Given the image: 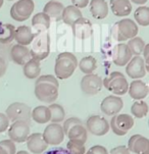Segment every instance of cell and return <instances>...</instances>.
<instances>
[{
  "instance_id": "cell-1",
  "label": "cell",
  "mask_w": 149,
  "mask_h": 154,
  "mask_svg": "<svg viewBox=\"0 0 149 154\" xmlns=\"http://www.w3.org/2000/svg\"><path fill=\"white\" fill-rule=\"evenodd\" d=\"M78 66V59L70 52H61L56 56L54 72L57 79H69L75 72Z\"/></svg>"
},
{
  "instance_id": "cell-2",
  "label": "cell",
  "mask_w": 149,
  "mask_h": 154,
  "mask_svg": "<svg viewBox=\"0 0 149 154\" xmlns=\"http://www.w3.org/2000/svg\"><path fill=\"white\" fill-rule=\"evenodd\" d=\"M138 32H139L138 25L131 19H123L116 23L112 28L113 38L119 42H124L136 37Z\"/></svg>"
},
{
  "instance_id": "cell-3",
  "label": "cell",
  "mask_w": 149,
  "mask_h": 154,
  "mask_svg": "<svg viewBox=\"0 0 149 154\" xmlns=\"http://www.w3.org/2000/svg\"><path fill=\"white\" fill-rule=\"evenodd\" d=\"M31 56L36 60H43L49 55L50 52V37L47 31L36 34V37L32 42L30 49Z\"/></svg>"
},
{
  "instance_id": "cell-4",
  "label": "cell",
  "mask_w": 149,
  "mask_h": 154,
  "mask_svg": "<svg viewBox=\"0 0 149 154\" xmlns=\"http://www.w3.org/2000/svg\"><path fill=\"white\" fill-rule=\"evenodd\" d=\"M103 86L116 95H125L129 90V83L126 77L120 72H113L106 77L103 80Z\"/></svg>"
},
{
  "instance_id": "cell-5",
  "label": "cell",
  "mask_w": 149,
  "mask_h": 154,
  "mask_svg": "<svg viewBox=\"0 0 149 154\" xmlns=\"http://www.w3.org/2000/svg\"><path fill=\"white\" fill-rule=\"evenodd\" d=\"M58 87L52 83L36 82L35 83V96L38 100L45 103H53L58 98Z\"/></svg>"
},
{
  "instance_id": "cell-6",
  "label": "cell",
  "mask_w": 149,
  "mask_h": 154,
  "mask_svg": "<svg viewBox=\"0 0 149 154\" xmlns=\"http://www.w3.org/2000/svg\"><path fill=\"white\" fill-rule=\"evenodd\" d=\"M35 9L33 0H17L10 8V17L17 22H25L32 15Z\"/></svg>"
},
{
  "instance_id": "cell-7",
  "label": "cell",
  "mask_w": 149,
  "mask_h": 154,
  "mask_svg": "<svg viewBox=\"0 0 149 154\" xmlns=\"http://www.w3.org/2000/svg\"><path fill=\"white\" fill-rule=\"evenodd\" d=\"M6 116L12 122L17 121L28 122L32 117V109L23 102H14L6 108Z\"/></svg>"
},
{
  "instance_id": "cell-8",
  "label": "cell",
  "mask_w": 149,
  "mask_h": 154,
  "mask_svg": "<svg viewBox=\"0 0 149 154\" xmlns=\"http://www.w3.org/2000/svg\"><path fill=\"white\" fill-rule=\"evenodd\" d=\"M110 129L117 136H125L134 127V119L130 114H117L113 116L110 121Z\"/></svg>"
},
{
  "instance_id": "cell-9",
  "label": "cell",
  "mask_w": 149,
  "mask_h": 154,
  "mask_svg": "<svg viewBox=\"0 0 149 154\" xmlns=\"http://www.w3.org/2000/svg\"><path fill=\"white\" fill-rule=\"evenodd\" d=\"M81 90L86 95H96L101 91L103 87V81L100 75L95 74H89L81 80Z\"/></svg>"
},
{
  "instance_id": "cell-10",
  "label": "cell",
  "mask_w": 149,
  "mask_h": 154,
  "mask_svg": "<svg viewBox=\"0 0 149 154\" xmlns=\"http://www.w3.org/2000/svg\"><path fill=\"white\" fill-rule=\"evenodd\" d=\"M9 139L14 143H23L30 136V125L25 121H17L11 124L7 130Z\"/></svg>"
},
{
  "instance_id": "cell-11",
  "label": "cell",
  "mask_w": 149,
  "mask_h": 154,
  "mask_svg": "<svg viewBox=\"0 0 149 154\" xmlns=\"http://www.w3.org/2000/svg\"><path fill=\"white\" fill-rule=\"evenodd\" d=\"M43 139L48 145H59L64 139V131L62 126L55 122H51L45 128L43 132Z\"/></svg>"
},
{
  "instance_id": "cell-12",
  "label": "cell",
  "mask_w": 149,
  "mask_h": 154,
  "mask_svg": "<svg viewBox=\"0 0 149 154\" xmlns=\"http://www.w3.org/2000/svg\"><path fill=\"white\" fill-rule=\"evenodd\" d=\"M87 131H89L92 135L95 136H104L108 133L110 129V125L102 116H92L87 119L86 122Z\"/></svg>"
},
{
  "instance_id": "cell-13",
  "label": "cell",
  "mask_w": 149,
  "mask_h": 154,
  "mask_svg": "<svg viewBox=\"0 0 149 154\" xmlns=\"http://www.w3.org/2000/svg\"><path fill=\"white\" fill-rule=\"evenodd\" d=\"M124 107V101L116 95H109L102 100L100 104V109L106 116H116Z\"/></svg>"
},
{
  "instance_id": "cell-14",
  "label": "cell",
  "mask_w": 149,
  "mask_h": 154,
  "mask_svg": "<svg viewBox=\"0 0 149 154\" xmlns=\"http://www.w3.org/2000/svg\"><path fill=\"white\" fill-rule=\"evenodd\" d=\"M126 72L130 78L135 80H139L144 78L146 75L145 60L141 56L132 57L129 63L126 66Z\"/></svg>"
},
{
  "instance_id": "cell-15",
  "label": "cell",
  "mask_w": 149,
  "mask_h": 154,
  "mask_svg": "<svg viewBox=\"0 0 149 154\" xmlns=\"http://www.w3.org/2000/svg\"><path fill=\"white\" fill-rule=\"evenodd\" d=\"M132 55L129 47L125 43H120L116 45L112 53V60L117 66H125L132 59Z\"/></svg>"
},
{
  "instance_id": "cell-16",
  "label": "cell",
  "mask_w": 149,
  "mask_h": 154,
  "mask_svg": "<svg viewBox=\"0 0 149 154\" xmlns=\"http://www.w3.org/2000/svg\"><path fill=\"white\" fill-rule=\"evenodd\" d=\"M128 148L136 154H149V139L139 134L133 135L128 142Z\"/></svg>"
},
{
  "instance_id": "cell-17",
  "label": "cell",
  "mask_w": 149,
  "mask_h": 154,
  "mask_svg": "<svg viewBox=\"0 0 149 154\" xmlns=\"http://www.w3.org/2000/svg\"><path fill=\"white\" fill-rule=\"evenodd\" d=\"M72 29L74 36L78 39H87L93 34L92 23L86 17H82L73 23Z\"/></svg>"
},
{
  "instance_id": "cell-18",
  "label": "cell",
  "mask_w": 149,
  "mask_h": 154,
  "mask_svg": "<svg viewBox=\"0 0 149 154\" xmlns=\"http://www.w3.org/2000/svg\"><path fill=\"white\" fill-rule=\"evenodd\" d=\"M10 58L15 64L23 66L30 59H32V56H31L30 49L27 46L17 44L10 49Z\"/></svg>"
},
{
  "instance_id": "cell-19",
  "label": "cell",
  "mask_w": 149,
  "mask_h": 154,
  "mask_svg": "<svg viewBox=\"0 0 149 154\" xmlns=\"http://www.w3.org/2000/svg\"><path fill=\"white\" fill-rule=\"evenodd\" d=\"M27 147L29 151L34 154H42L47 150L48 144L43 139V135L41 133H34L30 134L27 139Z\"/></svg>"
},
{
  "instance_id": "cell-20",
  "label": "cell",
  "mask_w": 149,
  "mask_h": 154,
  "mask_svg": "<svg viewBox=\"0 0 149 154\" xmlns=\"http://www.w3.org/2000/svg\"><path fill=\"white\" fill-rule=\"evenodd\" d=\"M128 93L134 100H142L144 99L149 93V87L143 81L135 80L129 85Z\"/></svg>"
},
{
  "instance_id": "cell-21",
  "label": "cell",
  "mask_w": 149,
  "mask_h": 154,
  "mask_svg": "<svg viewBox=\"0 0 149 154\" xmlns=\"http://www.w3.org/2000/svg\"><path fill=\"white\" fill-rule=\"evenodd\" d=\"M36 34H34L32 32V29L28 27V26H20V27L15 29L14 40L17 41V44L28 46L32 44L36 37Z\"/></svg>"
},
{
  "instance_id": "cell-22",
  "label": "cell",
  "mask_w": 149,
  "mask_h": 154,
  "mask_svg": "<svg viewBox=\"0 0 149 154\" xmlns=\"http://www.w3.org/2000/svg\"><path fill=\"white\" fill-rule=\"evenodd\" d=\"M110 9L116 17H124L132 12V2L130 0H110Z\"/></svg>"
},
{
  "instance_id": "cell-23",
  "label": "cell",
  "mask_w": 149,
  "mask_h": 154,
  "mask_svg": "<svg viewBox=\"0 0 149 154\" xmlns=\"http://www.w3.org/2000/svg\"><path fill=\"white\" fill-rule=\"evenodd\" d=\"M64 9V6L61 2L57 1V0H50L45 4L43 8V12H45L51 20H61Z\"/></svg>"
},
{
  "instance_id": "cell-24",
  "label": "cell",
  "mask_w": 149,
  "mask_h": 154,
  "mask_svg": "<svg viewBox=\"0 0 149 154\" xmlns=\"http://www.w3.org/2000/svg\"><path fill=\"white\" fill-rule=\"evenodd\" d=\"M90 12L96 20H104L108 15V4L105 0H91Z\"/></svg>"
},
{
  "instance_id": "cell-25",
  "label": "cell",
  "mask_w": 149,
  "mask_h": 154,
  "mask_svg": "<svg viewBox=\"0 0 149 154\" xmlns=\"http://www.w3.org/2000/svg\"><path fill=\"white\" fill-rule=\"evenodd\" d=\"M83 14L81 12L80 8L74 6V5H69V6L64 7V12H62V20L65 25L72 26L78 20L82 19Z\"/></svg>"
},
{
  "instance_id": "cell-26",
  "label": "cell",
  "mask_w": 149,
  "mask_h": 154,
  "mask_svg": "<svg viewBox=\"0 0 149 154\" xmlns=\"http://www.w3.org/2000/svg\"><path fill=\"white\" fill-rule=\"evenodd\" d=\"M23 72L27 79H37L40 77L41 72V64L40 61L36 60V59H30L27 63L23 67Z\"/></svg>"
},
{
  "instance_id": "cell-27",
  "label": "cell",
  "mask_w": 149,
  "mask_h": 154,
  "mask_svg": "<svg viewBox=\"0 0 149 154\" xmlns=\"http://www.w3.org/2000/svg\"><path fill=\"white\" fill-rule=\"evenodd\" d=\"M51 19L47 15L45 12H38L33 17L32 19V26L34 29L37 30V33L47 31L50 27Z\"/></svg>"
},
{
  "instance_id": "cell-28",
  "label": "cell",
  "mask_w": 149,
  "mask_h": 154,
  "mask_svg": "<svg viewBox=\"0 0 149 154\" xmlns=\"http://www.w3.org/2000/svg\"><path fill=\"white\" fill-rule=\"evenodd\" d=\"M32 119L38 124H47L51 119L50 109L44 105L37 106L32 110Z\"/></svg>"
},
{
  "instance_id": "cell-29",
  "label": "cell",
  "mask_w": 149,
  "mask_h": 154,
  "mask_svg": "<svg viewBox=\"0 0 149 154\" xmlns=\"http://www.w3.org/2000/svg\"><path fill=\"white\" fill-rule=\"evenodd\" d=\"M15 28L11 23H2L0 26V43L8 44L14 40Z\"/></svg>"
},
{
  "instance_id": "cell-30",
  "label": "cell",
  "mask_w": 149,
  "mask_h": 154,
  "mask_svg": "<svg viewBox=\"0 0 149 154\" xmlns=\"http://www.w3.org/2000/svg\"><path fill=\"white\" fill-rule=\"evenodd\" d=\"M67 136L70 140H79L86 143L88 137V131L83 125H77L70 130Z\"/></svg>"
},
{
  "instance_id": "cell-31",
  "label": "cell",
  "mask_w": 149,
  "mask_h": 154,
  "mask_svg": "<svg viewBox=\"0 0 149 154\" xmlns=\"http://www.w3.org/2000/svg\"><path fill=\"white\" fill-rule=\"evenodd\" d=\"M134 19L141 27L149 26V7L145 5H141L138 7L134 12Z\"/></svg>"
},
{
  "instance_id": "cell-32",
  "label": "cell",
  "mask_w": 149,
  "mask_h": 154,
  "mask_svg": "<svg viewBox=\"0 0 149 154\" xmlns=\"http://www.w3.org/2000/svg\"><path fill=\"white\" fill-rule=\"evenodd\" d=\"M149 111L148 104L143 100H136L131 106V112L132 116L136 119H143L147 116Z\"/></svg>"
},
{
  "instance_id": "cell-33",
  "label": "cell",
  "mask_w": 149,
  "mask_h": 154,
  "mask_svg": "<svg viewBox=\"0 0 149 154\" xmlns=\"http://www.w3.org/2000/svg\"><path fill=\"white\" fill-rule=\"evenodd\" d=\"M79 67L81 72L86 75L93 74V72L97 67V60L93 56H86L83 57L79 62Z\"/></svg>"
},
{
  "instance_id": "cell-34",
  "label": "cell",
  "mask_w": 149,
  "mask_h": 154,
  "mask_svg": "<svg viewBox=\"0 0 149 154\" xmlns=\"http://www.w3.org/2000/svg\"><path fill=\"white\" fill-rule=\"evenodd\" d=\"M128 47H129L131 53L135 56H140V54L143 53V50H144L145 47V42L142 38L140 37H134L132 39H130L129 42H128Z\"/></svg>"
},
{
  "instance_id": "cell-35",
  "label": "cell",
  "mask_w": 149,
  "mask_h": 154,
  "mask_svg": "<svg viewBox=\"0 0 149 154\" xmlns=\"http://www.w3.org/2000/svg\"><path fill=\"white\" fill-rule=\"evenodd\" d=\"M48 107L50 109V112H51L50 122H55V124H59V122L64 121L65 112L61 105H59V104H57V103H51Z\"/></svg>"
},
{
  "instance_id": "cell-36",
  "label": "cell",
  "mask_w": 149,
  "mask_h": 154,
  "mask_svg": "<svg viewBox=\"0 0 149 154\" xmlns=\"http://www.w3.org/2000/svg\"><path fill=\"white\" fill-rule=\"evenodd\" d=\"M67 149L72 154H85V143L79 140H70L67 145Z\"/></svg>"
},
{
  "instance_id": "cell-37",
  "label": "cell",
  "mask_w": 149,
  "mask_h": 154,
  "mask_svg": "<svg viewBox=\"0 0 149 154\" xmlns=\"http://www.w3.org/2000/svg\"><path fill=\"white\" fill-rule=\"evenodd\" d=\"M77 125H83L82 121H81L80 119H78V117H70V119H67V121H64V134L67 135V133L72 128H74L75 126H77Z\"/></svg>"
},
{
  "instance_id": "cell-38",
  "label": "cell",
  "mask_w": 149,
  "mask_h": 154,
  "mask_svg": "<svg viewBox=\"0 0 149 154\" xmlns=\"http://www.w3.org/2000/svg\"><path fill=\"white\" fill-rule=\"evenodd\" d=\"M0 146L3 147L5 150L7 151L8 154H15L17 153V147H15V144L12 140H2L0 141Z\"/></svg>"
},
{
  "instance_id": "cell-39",
  "label": "cell",
  "mask_w": 149,
  "mask_h": 154,
  "mask_svg": "<svg viewBox=\"0 0 149 154\" xmlns=\"http://www.w3.org/2000/svg\"><path fill=\"white\" fill-rule=\"evenodd\" d=\"M9 128V119L6 114L0 112V133H4Z\"/></svg>"
},
{
  "instance_id": "cell-40",
  "label": "cell",
  "mask_w": 149,
  "mask_h": 154,
  "mask_svg": "<svg viewBox=\"0 0 149 154\" xmlns=\"http://www.w3.org/2000/svg\"><path fill=\"white\" fill-rule=\"evenodd\" d=\"M131 151L126 146H117L116 148H112L109 154H130Z\"/></svg>"
},
{
  "instance_id": "cell-41",
  "label": "cell",
  "mask_w": 149,
  "mask_h": 154,
  "mask_svg": "<svg viewBox=\"0 0 149 154\" xmlns=\"http://www.w3.org/2000/svg\"><path fill=\"white\" fill-rule=\"evenodd\" d=\"M89 150L93 154H109L106 148L101 145H95V146H93V147H91Z\"/></svg>"
},
{
  "instance_id": "cell-42",
  "label": "cell",
  "mask_w": 149,
  "mask_h": 154,
  "mask_svg": "<svg viewBox=\"0 0 149 154\" xmlns=\"http://www.w3.org/2000/svg\"><path fill=\"white\" fill-rule=\"evenodd\" d=\"M42 154H72L67 149L65 148H53L48 151H44Z\"/></svg>"
},
{
  "instance_id": "cell-43",
  "label": "cell",
  "mask_w": 149,
  "mask_h": 154,
  "mask_svg": "<svg viewBox=\"0 0 149 154\" xmlns=\"http://www.w3.org/2000/svg\"><path fill=\"white\" fill-rule=\"evenodd\" d=\"M90 1L89 0H72V4L78 8H85L87 7Z\"/></svg>"
},
{
  "instance_id": "cell-44",
  "label": "cell",
  "mask_w": 149,
  "mask_h": 154,
  "mask_svg": "<svg viewBox=\"0 0 149 154\" xmlns=\"http://www.w3.org/2000/svg\"><path fill=\"white\" fill-rule=\"evenodd\" d=\"M6 69H7V62L3 57L0 56V78L3 77Z\"/></svg>"
},
{
  "instance_id": "cell-45",
  "label": "cell",
  "mask_w": 149,
  "mask_h": 154,
  "mask_svg": "<svg viewBox=\"0 0 149 154\" xmlns=\"http://www.w3.org/2000/svg\"><path fill=\"white\" fill-rule=\"evenodd\" d=\"M132 3H134V4H137V5H144L147 3V1L148 0H130Z\"/></svg>"
},
{
  "instance_id": "cell-46",
  "label": "cell",
  "mask_w": 149,
  "mask_h": 154,
  "mask_svg": "<svg viewBox=\"0 0 149 154\" xmlns=\"http://www.w3.org/2000/svg\"><path fill=\"white\" fill-rule=\"evenodd\" d=\"M143 56H144V58H146L147 56H149V43L146 44L145 47H144V50H143Z\"/></svg>"
},
{
  "instance_id": "cell-47",
  "label": "cell",
  "mask_w": 149,
  "mask_h": 154,
  "mask_svg": "<svg viewBox=\"0 0 149 154\" xmlns=\"http://www.w3.org/2000/svg\"><path fill=\"white\" fill-rule=\"evenodd\" d=\"M145 60V67H146V72H149V56H147L146 58H144Z\"/></svg>"
},
{
  "instance_id": "cell-48",
  "label": "cell",
  "mask_w": 149,
  "mask_h": 154,
  "mask_svg": "<svg viewBox=\"0 0 149 154\" xmlns=\"http://www.w3.org/2000/svg\"><path fill=\"white\" fill-rule=\"evenodd\" d=\"M0 154H8V153H7V151L5 150L3 147H1V146H0Z\"/></svg>"
},
{
  "instance_id": "cell-49",
  "label": "cell",
  "mask_w": 149,
  "mask_h": 154,
  "mask_svg": "<svg viewBox=\"0 0 149 154\" xmlns=\"http://www.w3.org/2000/svg\"><path fill=\"white\" fill-rule=\"evenodd\" d=\"M15 154H30L28 151H25V150H20V151H17Z\"/></svg>"
},
{
  "instance_id": "cell-50",
  "label": "cell",
  "mask_w": 149,
  "mask_h": 154,
  "mask_svg": "<svg viewBox=\"0 0 149 154\" xmlns=\"http://www.w3.org/2000/svg\"><path fill=\"white\" fill-rule=\"evenodd\" d=\"M2 5H3V0H0V8L2 7Z\"/></svg>"
},
{
  "instance_id": "cell-51",
  "label": "cell",
  "mask_w": 149,
  "mask_h": 154,
  "mask_svg": "<svg viewBox=\"0 0 149 154\" xmlns=\"http://www.w3.org/2000/svg\"><path fill=\"white\" fill-rule=\"evenodd\" d=\"M85 154H93L92 152H91V151L90 150H89V151H86V153Z\"/></svg>"
},
{
  "instance_id": "cell-52",
  "label": "cell",
  "mask_w": 149,
  "mask_h": 154,
  "mask_svg": "<svg viewBox=\"0 0 149 154\" xmlns=\"http://www.w3.org/2000/svg\"><path fill=\"white\" fill-rule=\"evenodd\" d=\"M8 1H12V0H8Z\"/></svg>"
},
{
  "instance_id": "cell-53",
  "label": "cell",
  "mask_w": 149,
  "mask_h": 154,
  "mask_svg": "<svg viewBox=\"0 0 149 154\" xmlns=\"http://www.w3.org/2000/svg\"><path fill=\"white\" fill-rule=\"evenodd\" d=\"M148 126H149V121H148Z\"/></svg>"
}]
</instances>
